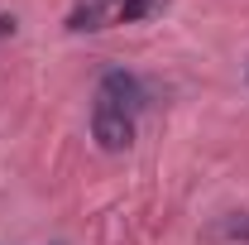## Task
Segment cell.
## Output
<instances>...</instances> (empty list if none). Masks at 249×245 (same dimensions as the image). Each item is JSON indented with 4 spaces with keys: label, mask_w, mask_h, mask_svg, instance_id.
Listing matches in <instances>:
<instances>
[{
    "label": "cell",
    "mask_w": 249,
    "mask_h": 245,
    "mask_svg": "<svg viewBox=\"0 0 249 245\" xmlns=\"http://www.w3.org/2000/svg\"><path fill=\"white\" fill-rule=\"evenodd\" d=\"M144 106V87L129 72H106L96 87V106H91V135L101 140V149L120 154L134 144V116Z\"/></svg>",
    "instance_id": "cell-1"
},
{
    "label": "cell",
    "mask_w": 249,
    "mask_h": 245,
    "mask_svg": "<svg viewBox=\"0 0 249 245\" xmlns=\"http://www.w3.org/2000/svg\"><path fill=\"white\" fill-rule=\"evenodd\" d=\"M216 241H245L249 245V212H235L216 226Z\"/></svg>",
    "instance_id": "cell-2"
},
{
    "label": "cell",
    "mask_w": 249,
    "mask_h": 245,
    "mask_svg": "<svg viewBox=\"0 0 249 245\" xmlns=\"http://www.w3.org/2000/svg\"><path fill=\"white\" fill-rule=\"evenodd\" d=\"M158 0H124L120 5V24H129V20H139V15H149Z\"/></svg>",
    "instance_id": "cell-3"
}]
</instances>
